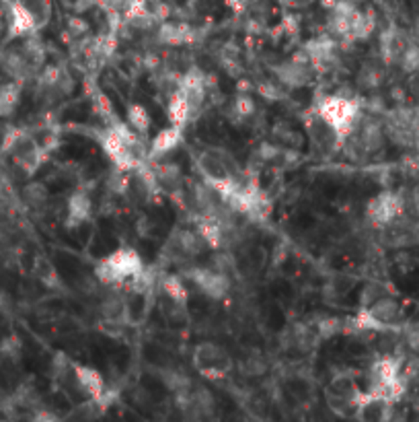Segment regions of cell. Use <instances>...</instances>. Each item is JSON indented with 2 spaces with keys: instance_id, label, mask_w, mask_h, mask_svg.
<instances>
[{
  "instance_id": "26",
  "label": "cell",
  "mask_w": 419,
  "mask_h": 422,
  "mask_svg": "<svg viewBox=\"0 0 419 422\" xmlns=\"http://www.w3.org/2000/svg\"><path fill=\"white\" fill-rule=\"evenodd\" d=\"M259 93L267 99H280L282 97V89L275 87V83H263L259 85Z\"/></svg>"
},
{
  "instance_id": "15",
  "label": "cell",
  "mask_w": 419,
  "mask_h": 422,
  "mask_svg": "<svg viewBox=\"0 0 419 422\" xmlns=\"http://www.w3.org/2000/svg\"><path fill=\"white\" fill-rule=\"evenodd\" d=\"M166 117H169L171 126H177V128H183V126L194 117V113H191V109H189L187 99H185L179 91L171 93V97H169Z\"/></svg>"
},
{
  "instance_id": "7",
  "label": "cell",
  "mask_w": 419,
  "mask_h": 422,
  "mask_svg": "<svg viewBox=\"0 0 419 422\" xmlns=\"http://www.w3.org/2000/svg\"><path fill=\"white\" fill-rule=\"evenodd\" d=\"M316 66L311 62V58L307 52L296 54L288 60H282L280 64H275L273 74L277 79V83H282L288 89H302L313 81Z\"/></svg>"
},
{
  "instance_id": "13",
  "label": "cell",
  "mask_w": 419,
  "mask_h": 422,
  "mask_svg": "<svg viewBox=\"0 0 419 422\" xmlns=\"http://www.w3.org/2000/svg\"><path fill=\"white\" fill-rule=\"evenodd\" d=\"M194 40V29L185 23H162L158 27V42L164 46H183Z\"/></svg>"
},
{
  "instance_id": "8",
  "label": "cell",
  "mask_w": 419,
  "mask_h": 422,
  "mask_svg": "<svg viewBox=\"0 0 419 422\" xmlns=\"http://www.w3.org/2000/svg\"><path fill=\"white\" fill-rule=\"evenodd\" d=\"M405 209V200L395 192H380L366 204V218L376 229H384L395 218H399Z\"/></svg>"
},
{
  "instance_id": "10",
  "label": "cell",
  "mask_w": 419,
  "mask_h": 422,
  "mask_svg": "<svg viewBox=\"0 0 419 422\" xmlns=\"http://www.w3.org/2000/svg\"><path fill=\"white\" fill-rule=\"evenodd\" d=\"M70 375H72L76 387H78L89 400L101 398L105 393V381L103 377H101V373L97 369L87 367V365L70 363Z\"/></svg>"
},
{
  "instance_id": "25",
  "label": "cell",
  "mask_w": 419,
  "mask_h": 422,
  "mask_svg": "<svg viewBox=\"0 0 419 422\" xmlns=\"http://www.w3.org/2000/svg\"><path fill=\"white\" fill-rule=\"evenodd\" d=\"M405 342L416 355H419V325H413L405 332Z\"/></svg>"
},
{
  "instance_id": "21",
  "label": "cell",
  "mask_w": 419,
  "mask_h": 422,
  "mask_svg": "<svg viewBox=\"0 0 419 422\" xmlns=\"http://www.w3.org/2000/svg\"><path fill=\"white\" fill-rule=\"evenodd\" d=\"M23 198H25V202L31 206V209H42V206H46V202H48V188L44 186V184H29L25 190H23Z\"/></svg>"
},
{
  "instance_id": "19",
  "label": "cell",
  "mask_w": 419,
  "mask_h": 422,
  "mask_svg": "<svg viewBox=\"0 0 419 422\" xmlns=\"http://www.w3.org/2000/svg\"><path fill=\"white\" fill-rule=\"evenodd\" d=\"M382 76H384L382 70H380L376 64L368 62V64H364V66L360 68V72H358V85H360L362 89H376V87H380Z\"/></svg>"
},
{
  "instance_id": "2",
  "label": "cell",
  "mask_w": 419,
  "mask_h": 422,
  "mask_svg": "<svg viewBox=\"0 0 419 422\" xmlns=\"http://www.w3.org/2000/svg\"><path fill=\"white\" fill-rule=\"evenodd\" d=\"M314 113L335 132L341 149L348 136L356 130V124L360 122V104L348 93H333L316 104Z\"/></svg>"
},
{
  "instance_id": "17",
  "label": "cell",
  "mask_w": 419,
  "mask_h": 422,
  "mask_svg": "<svg viewBox=\"0 0 419 422\" xmlns=\"http://www.w3.org/2000/svg\"><path fill=\"white\" fill-rule=\"evenodd\" d=\"M160 289H162V295L166 299H171L173 303L181 305V307H187V301H189V295H187V289L183 286L181 278L177 276H162L160 280Z\"/></svg>"
},
{
  "instance_id": "16",
  "label": "cell",
  "mask_w": 419,
  "mask_h": 422,
  "mask_svg": "<svg viewBox=\"0 0 419 422\" xmlns=\"http://www.w3.org/2000/svg\"><path fill=\"white\" fill-rule=\"evenodd\" d=\"M21 93H23V83L19 81L10 79L0 85V117H8L15 113L21 102Z\"/></svg>"
},
{
  "instance_id": "3",
  "label": "cell",
  "mask_w": 419,
  "mask_h": 422,
  "mask_svg": "<svg viewBox=\"0 0 419 422\" xmlns=\"http://www.w3.org/2000/svg\"><path fill=\"white\" fill-rule=\"evenodd\" d=\"M95 276L107 286H121L128 282L136 284L144 276V264L136 250L121 247L97 264Z\"/></svg>"
},
{
  "instance_id": "11",
  "label": "cell",
  "mask_w": 419,
  "mask_h": 422,
  "mask_svg": "<svg viewBox=\"0 0 419 422\" xmlns=\"http://www.w3.org/2000/svg\"><path fill=\"white\" fill-rule=\"evenodd\" d=\"M37 31V23L33 19V15L29 13V8L15 0L10 4V19H8V33L10 38H29Z\"/></svg>"
},
{
  "instance_id": "9",
  "label": "cell",
  "mask_w": 419,
  "mask_h": 422,
  "mask_svg": "<svg viewBox=\"0 0 419 422\" xmlns=\"http://www.w3.org/2000/svg\"><path fill=\"white\" fill-rule=\"evenodd\" d=\"M189 278L200 289L202 295H206L212 301H222L230 291V278L224 270L210 268V266H198L189 272Z\"/></svg>"
},
{
  "instance_id": "18",
  "label": "cell",
  "mask_w": 419,
  "mask_h": 422,
  "mask_svg": "<svg viewBox=\"0 0 419 422\" xmlns=\"http://www.w3.org/2000/svg\"><path fill=\"white\" fill-rule=\"evenodd\" d=\"M128 124L138 134H146L151 130L153 117H151V113H148L146 107L140 106V104H132V106L128 107Z\"/></svg>"
},
{
  "instance_id": "23",
  "label": "cell",
  "mask_w": 419,
  "mask_h": 422,
  "mask_svg": "<svg viewBox=\"0 0 419 422\" xmlns=\"http://www.w3.org/2000/svg\"><path fill=\"white\" fill-rule=\"evenodd\" d=\"M399 62H401L405 72H419V46L409 44L405 48V52L401 54Z\"/></svg>"
},
{
  "instance_id": "20",
  "label": "cell",
  "mask_w": 419,
  "mask_h": 422,
  "mask_svg": "<svg viewBox=\"0 0 419 422\" xmlns=\"http://www.w3.org/2000/svg\"><path fill=\"white\" fill-rule=\"evenodd\" d=\"M19 2H23L29 8V13L37 23V29H42L50 21V10H52L50 0H19Z\"/></svg>"
},
{
  "instance_id": "29",
  "label": "cell",
  "mask_w": 419,
  "mask_h": 422,
  "mask_svg": "<svg viewBox=\"0 0 419 422\" xmlns=\"http://www.w3.org/2000/svg\"><path fill=\"white\" fill-rule=\"evenodd\" d=\"M337 2H339V0H320V4H323V6H325V8H327L329 13H331V10H333V8L337 6Z\"/></svg>"
},
{
  "instance_id": "6",
  "label": "cell",
  "mask_w": 419,
  "mask_h": 422,
  "mask_svg": "<svg viewBox=\"0 0 419 422\" xmlns=\"http://www.w3.org/2000/svg\"><path fill=\"white\" fill-rule=\"evenodd\" d=\"M194 369L210 381H220L232 371V357L214 342H200L194 348Z\"/></svg>"
},
{
  "instance_id": "12",
  "label": "cell",
  "mask_w": 419,
  "mask_h": 422,
  "mask_svg": "<svg viewBox=\"0 0 419 422\" xmlns=\"http://www.w3.org/2000/svg\"><path fill=\"white\" fill-rule=\"evenodd\" d=\"M181 143V128L177 126H169L164 130H160L157 136L151 140V149H148V157L157 159L169 155L171 151H175Z\"/></svg>"
},
{
  "instance_id": "22",
  "label": "cell",
  "mask_w": 419,
  "mask_h": 422,
  "mask_svg": "<svg viewBox=\"0 0 419 422\" xmlns=\"http://www.w3.org/2000/svg\"><path fill=\"white\" fill-rule=\"evenodd\" d=\"M253 113H255V102H253L249 95L239 93V95L232 99V104H230V115H232V120H247V117L253 115Z\"/></svg>"
},
{
  "instance_id": "14",
  "label": "cell",
  "mask_w": 419,
  "mask_h": 422,
  "mask_svg": "<svg viewBox=\"0 0 419 422\" xmlns=\"http://www.w3.org/2000/svg\"><path fill=\"white\" fill-rule=\"evenodd\" d=\"M91 209H93V202H91V198H89L87 192H76V194H72L70 200H68L66 225H68V227L83 225L85 220H89Z\"/></svg>"
},
{
  "instance_id": "5",
  "label": "cell",
  "mask_w": 419,
  "mask_h": 422,
  "mask_svg": "<svg viewBox=\"0 0 419 422\" xmlns=\"http://www.w3.org/2000/svg\"><path fill=\"white\" fill-rule=\"evenodd\" d=\"M360 389L354 381V377L350 373H339L335 375L327 389H325V398H327V406L339 414V416H356L358 410V402H360Z\"/></svg>"
},
{
  "instance_id": "4",
  "label": "cell",
  "mask_w": 419,
  "mask_h": 422,
  "mask_svg": "<svg viewBox=\"0 0 419 422\" xmlns=\"http://www.w3.org/2000/svg\"><path fill=\"white\" fill-rule=\"evenodd\" d=\"M6 153L12 157V161L27 173L33 175L46 161V149L42 143H37L29 132L15 130L4 145Z\"/></svg>"
},
{
  "instance_id": "1",
  "label": "cell",
  "mask_w": 419,
  "mask_h": 422,
  "mask_svg": "<svg viewBox=\"0 0 419 422\" xmlns=\"http://www.w3.org/2000/svg\"><path fill=\"white\" fill-rule=\"evenodd\" d=\"M198 169L212 190L218 192L222 200H226L243 181L239 179L241 171L234 159L230 157L224 149L208 147L198 155Z\"/></svg>"
},
{
  "instance_id": "28",
  "label": "cell",
  "mask_w": 419,
  "mask_h": 422,
  "mask_svg": "<svg viewBox=\"0 0 419 422\" xmlns=\"http://www.w3.org/2000/svg\"><path fill=\"white\" fill-rule=\"evenodd\" d=\"M247 2H249V0H226V6L232 8L234 13H241V10H245Z\"/></svg>"
},
{
  "instance_id": "24",
  "label": "cell",
  "mask_w": 419,
  "mask_h": 422,
  "mask_svg": "<svg viewBox=\"0 0 419 422\" xmlns=\"http://www.w3.org/2000/svg\"><path fill=\"white\" fill-rule=\"evenodd\" d=\"M384 295H386L384 284H380V282H370V284L364 286V291H362L360 307H368L370 303H374L376 299H380V297H384Z\"/></svg>"
},
{
  "instance_id": "27",
  "label": "cell",
  "mask_w": 419,
  "mask_h": 422,
  "mask_svg": "<svg viewBox=\"0 0 419 422\" xmlns=\"http://www.w3.org/2000/svg\"><path fill=\"white\" fill-rule=\"evenodd\" d=\"M70 31L74 35H83L87 31V23L83 19H70Z\"/></svg>"
}]
</instances>
